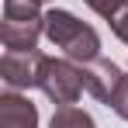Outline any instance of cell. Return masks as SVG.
<instances>
[{"label": "cell", "mask_w": 128, "mask_h": 128, "mask_svg": "<svg viewBox=\"0 0 128 128\" xmlns=\"http://www.w3.org/2000/svg\"><path fill=\"white\" fill-rule=\"evenodd\" d=\"M48 128H97V125H94V118L86 114L83 107H76V104H59L56 111H52Z\"/></svg>", "instance_id": "cell-7"}, {"label": "cell", "mask_w": 128, "mask_h": 128, "mask_svg": "<svg viewBox=\"0 0 128 128\" xmlns=\"http://www.w3.org/2000/svg\"><path fill=\"white\" fill-rule=\"evenodd\" d=\"M45 35V14H4L0 38L14 52H31Z\"/></svg>", "instance_id": "cell-4"}, {"label": "cell", "mask_w": 128, "mask_h": 128, "mask_svg": "<svg viewBox=\"0 0 128 128\" xmlns=\"http://www.w3.org/2000/svg\"><path fill=\"white\" fill-rule=\"evenodd\" d=\"M42 4H45V0H42Z\"/></svg>", "instance_id": "cell-11"}, {"label": "cell", "mask_w": 128, "mask_h": 128, "mask_svg": "<svg viewBox=\"0 0 128 128\" xmlns=\"http://www.w3.org/2000/svg\"><path fill=\"white\" fill-rule=\"evenodd\" d=\"M111 111L118 114V118H125L128 121V76H121V83H118V90H114V97H111Z\"/></svg>", "instance_id": "cell-9"}, {"label": "cell", "mask_w": 128, "mask_h": 128, "mask_svg": "<svg viewBox=\"0 0 128 128\" xmlns=\"http://www.w3.org/2000/svg\"><path fill=\"white\" fill-rule=\"evenodd\" d=\"M111 31H114V38H121V42L128 45V7L121 10V14L111 18Z\"/></svg>", "instance_id": "cell-10"}, {"label": "cell", "mask_w": 128, "mask_h": 128, "mask_svg": "<svg viewBox=\"0 0 128 128\" xmlns=\"http://www.w3.org/2000/svg\"><path fill=\"white\" fill-rule=\"evenodd\" d=\"M83 4L94 10V14H100L104 21H111L114 14H121V10L128 7V0H83Z\"/></svg>", "instance_id": "cell-8"}, {"label": "cell", "mask_w": 128, "mask_h": 128, "mask_svg": "<svg viewBox=\"0 0 128 128\" xmlns=\"http://www.w3.org/2000/svg\"><path fill=\"white\" fill-rule=\"evenodd\" d=\"M0 128H38V107L18 90L0 94Z\"/></svg>", "instance_id": "cell-6"}, {"label": "cell", "mask_w": 128, "mask_h": 128, "mask_svg": "<svg viewBox=\"0 0 128 128\" xmlns=\"http://www.w3.org/2000/svg\"><path fill=\"white\" fill-rule=\"evenodd\" d=\"M45 38L56 48H62L66 59H73V62L100 59V35L69 10H59V7L45 10Z\"/></svg>", "instance_id": "cell-1"}, {"label": "cell", "mask_w": 128, "mask_h": 128, "mask_svg": "<svg viewBox=\"0 0 128 128\" xmlns=\"http://www.w3.org/2000/svg\"><path fill=\"white\" fill-rule=\"evenodd\" d=\"M38 90L52 104H76L83 94V62L73 59H52L45 56L42 62V76H38Z\"/></svg>", "instance_id": "cell-2"}, {"label": "cell", "mask_w": 128, "mask_h": 128, "mask_svg": "<svg viewBox=\"0 0 128 128\" xmlns=\"http://www.w3.org/2000/svg\"><path fill=\"white\" fill-rule=\"evenodd\" d=\"M121 69L111 62V59H94V62H83V86L90 97H97L100 104H111L114 90L121 83Z\"/></svg>", "instance_id": "cell-5"}, {"label": "cell", "mask_w": 128, "mask_h": 128, "mask_svg": "<svg viewBox=\"0 0 128 128\" xmlns=\"http://www.w3.org/2000/svg\"><path fill=\"white\" fill-rule=\"evenodd\" d=\"M42 62H45V56L38 48H31V52L7 48L4 59H0V76H4V83L10 86V90H31V86H38Z\"/></svg>", "instance_id": "cell-3"}]
</instances>
